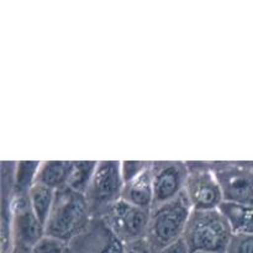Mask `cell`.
Here are the masks:
<instances>
[{
  "mask_svg": "<svg viewBox=\"0 0 253 253\" xmlns=\"http://www.w3.org/2000/svg\"><path fill=\"white\" fill-rule=\"evenodd\" d=\"M184 192L193 210L197 211L216 210L224 202V195L215 173L209 170L198 169L190 172L187 178Z\"/></svg>",
  "mask_w": 253,
  "mask_h": 253,
  "instance_id": "obj_7",
  "label": "cell"
},
{
  "mask_svg": "<svg viewBox=\"0 0 253 253\" xmlns=\"http://www.w3.org/2000/svg\"><path fill=\"white\" fill-rule=\"evenodd\" d=\"M160 253H190L189 247L185 244L184 239H179L178 241H175L174 244H172L170 246H168L167 249H165Z\"/></svg>",
  "mask_w": 253,
  "mask_h": 253,
  "instance_id": "obj_20",
  "label": "cell"
},
{
  "mask_svg": "<svg viewBox=\"0 0 253 253\" xmlns=\"http://www.w3.org/2000/svg\"><path fill=\"white\" fill-rule=\"evenodd\" d=\"M95 162H74L66 187L84 194L94 172H95Z\"/></svg>",
  "mask_w": 253,
  "mask_h": 253,
  "instance_id": "obj_14",
  "label": "cell"
},
{
  "mask_svg": "<svg viewBox=\"0 0 253 253\" xmlns=\"http://www.w3.org/2000/svg\"><path fill=\"white\" fill-rule=\"evenodd\" d=\"M90 211L82 193L63 187L56 190L51 212L44 225V235L61 241H69L79 234L88 221Z\"/></svg>",
  "mask_w": 253,
  "mask_h": 253,
  "instance_id": "obj_3",
  "label": "cell"
},
{
  "mask_svg": "<svg viewBox=\"0 0 253 253\" xmlns=\"http://www.w3.org/2000/svg\"><path fill=\"white\" fill-rule=\"evenodd\" d=\"M72 168H73V162H57V161L44 162L39 167L35 183L46 185L53 190L66 187Z\"/></svg>",
  "mask_w": 253,
  "mask_h": 253,
  "instance_id": "obj_12",
  "label": "cell"
},
{
  "mask_svg": "<svg viewBox=\"0 0 253 253\" xmlns=\"http://www.w3.org/2000/svg\"><path fill=\"white\" fill-rule=\"evenodd\" d=\"M188 175L189 170L182 162L155 163L152 166V209L177 198L184 190Z\"/></svg>",
  "mask_w": 253,
  "mask_h": 253,
  "instance_id": "obj_6",
  "label": "cell"
},
{
  "mask_svg": "<svg viewBox=\"0 0 253 253\" xmlns=\"http://www.w3.org/2000/svg\"><path fill=\"white\" fill-rule=\"evenodd\" d=\"M39 163L36 162H21L19 163L17 173L15 175V187L19 193L29 192L32 187V180H36L39 172Z\"/></svg>",
  "mask_w": 253,
  "mask_h": 253,
  "instance_id": "obj_15",
  "label": "cell"
},
{
  "mask_svg": "<svg viewBox=\"0 0 253 253\" xmlns=\"http://www.w3.org/2000/svg\"><path fill=\"white\" fill-rule=\"evenodd\" d=\"M9 253H34V250H32V247L27 246V245L14 242L12 246L10 247Z\"/></svg>",
  "mask_w": 253,
  "mask_h": 253,
  "instance_id": "obj_21",
  "label": "cell"
},
{
  "mask_svg": "<svg viewBox=\"0 0 253 253\" xmlns=\"http://www.w3.org/2000/svg\"><path fill=\"white\" fill-rule=\"evenodd\" d=\"M229 247V253H253V235L235 236Z\"/></svg>",
  "mask_w": 253,
  "mask_h": 253,
  "instance_id": "obj_17",
  "label": "cell"
},
{
  "mask_svg": "<svg viewBox=\"0 0 253 253\" xmlns=\"http://www.w3.org/2000/svg\"><path fill=\"white\" fill-rule=\"evenodd\" d=\"M224 202L253 205V174L244 168H220L215 172Z\"/></svg>",
  "mask_w": 253,
  "mask_h": 253,
  "instance_id": "obj_8",
  "label": "cell"
},
{
  "mask_svg": "<svg viewBox=\"0 0 253 253\" xmlns=\"http://www.w3.org/2000/svg\"><path fill=\"white\" fill-rule=\"evenodd\" d=\"M217 210L229 222L234 236L253 235V205L222 202Z\"/></svg>",
  "mask_w": 253,
  "mask_h": 253,
  "instance_id": "obj_11",
  "label": "cell"
},
{
  "mask_svg": "<svg viewBox=\"0 0 253 253\" xmlns=\"http://www.w3.org/2000/svg\"><path fill=\"white\" fill-rule=\"evenodd\" d=\"M124 180L118 162H100L89 182L84 197L90 210L108 209L121 199Z\"/></svg>",
  "mask_w": 253,
  "mask_h": 253,
  "instance_id": "obj_5",
  "label": "cell"
},
{
  "mask_svg": "<svg viewBox=\"0 0 253 253\" xmlns=\"http://www.w3.org/2000/svg\"><path fill=\"white\" fill-rule=\"evenodd\" d=\"M151 209L135 207L120 199L105 210V220L111 231L125 244L146 239Z\"/></svg>",
  "mask_w": 253,
  "mask_h": 253,
  "instance_id": "obj_4",
  "label": "cell"
},
{
  "mask_svg": "<svg viewBox=\"0 0 253 253\" xmlns=\"http://www.w3.org/2000/svg\"><path fill=\"white\" fill-rule=\"evenodd\" d=\"M12 236L14 242L34 247L44 236V227L32 211L29 198L16 200L12 214Z\"/></svg>",
  "mask_w": 253,
  "mask_h": 253,
  "instance_id": "obj_9",
  "label": "cell"
},
{
  "mask_svg": "<svg viewBox=\"0 0 253 253\" xmlns=\"http://www.w3.org/2000/svg\"><path fill=\"white\" fill-rule=\"evenodd\" d=\"M231 227L219 210H193L183 234L190 253H225L232 241Z\"/></svg>",
  "mask_w": 253,
  "mask_h": 253,
  "instance_id": "obj_2",
  "label": "cell"
},
{
  "mask_svg": "<svg viewBox=\"0 0 253 253\" xmlns=\"http://www.w3.org/2000/svg\"><path fill=\"white\" fill-rule=\"evenodd\" d=\"M121 199L135 205V207L152 209V167H147L137 177L124 184Z\"/></svg>",
  "mask_w": 253,
  "mask_h": 253,
  "instance_id": "obj_10",
  "label": "cell"
},
{
  "mask_svg": "<svg viewBox=\"0 0 253 253\" xmlns=\"http://www.w3.org/2000/svg\"><path fill=\"white\" fill-rule=\"evenodd\" d=\"M125 253H155L146 239L125 244Z\"/></svg>",
  "mask_w": 253,
  "mask_h": 253,
  "instance_id": "obj_19",
  "label": "cell"
},
{
  "mask_svg": "<svg viewBox=\"0 0 253 253\" xmlns=\"http://www.w3.org/2000/svg\"><path fill=\"white\" fill-rule=\"evenodd\" d=\"M147 167L143 162H124L121 165V175H123L124 184L137 177Z\"/></svg>",
  "mask_w": 253,
  "mask_h": 253,
  "instance_id": "obj_18",
  "label": "cell"
},
{
  "mask_svg": "<svg viewBox=\"0 0 253 253\" xmlns=\"http://www.w3.org/2000/svg\"><path fill=\"white\" fill-rule=\"evenodd\" d=\"M34 253H63L64 242L54 237L44 235L34 247Z\"/></svg>",
  "mask_w": 253,
  "mask_h": 253,
  "instance_id": "obj_16",
  "label": "cell"
},
{
  "mask_svg": "<svg viewBox=\"0 0 253 253\" xmlns=\"http://www.w3.org/2000/svg\"><path fill=\"white\" fill-rule=\"evenodd\" d=\"M192 211L184 190L170 202L151 209L146 240L153 252L160 253L182 239Z\"/></svg>",
  "mask_w": 253,
  "mask_h": 253,
  "instance_id": "obj_1",
  "label": "cell"
},
{
  "mask_svg": "<svg viewBox=\"0 0 253 253\" xmlns=\"http://www.w3.org/2000/svg\"><path fill=\"white\" fill-rule=\"evenodd\" d=\"M54 194H56V190L40 184V183H34V185L27 192V198H29L32 211L35 212L43 227L48 219L49 212H51Z\"/></svg>",
  "mask_w": 253,
  "mask_h": 253,
  "instance_id": "obj_13",
  "label": "cell"
}]
</instances>
